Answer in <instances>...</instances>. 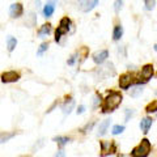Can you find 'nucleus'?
Returning <instances> with one entry per match:
<instances>
[{"mask_svg": "<svg viewBox=\"0 0 157 157\" xmlns=\"http://www.w3.org/2000/svg\"><path fill=\"white\" fill-rule=\"evenodd\" d=\"M122 101H123V96H122L121 92H110L109 94L106 96V98L104 100L101 105V110L102 113H113L114 110H117L119 105L122 104Z\"/></svg>", "mask_w": 157, "mask_h": 157, "instance_id": "obj_1", "label": "nucleus"}, {"mask_svg": "<svg viewBox=\"0 0 157 157\" xmlns=\"http://www.w3.org/2000/svg\"><path fill=\"white\" fill-rule=\"evenodd\" d=\"M73 32H75V26H73L72 20L68 16H64L63 18H60V21H59V26L56 28V30H55V42L60 43L63 37L67 36L68 33L72 34Z\"/></svg>", "mask_w": 157, "mask_h": 157, "instance_id": "obj_2", "label": "nucleus"}, {"mask_svg": "<svg viewBox=\"0 0 157 157\" xmlns=\"http://www.w3.org/2000/svg\"><path fill=\"white\" fill-rule=\"evenodd\" d=\"M152 151V144L148 139H143L134 149L131 151L132 157H148Z\"/></svg>", "mask_w": 157, "mask_h": 157, "instance_id": "obj_3", "label": "nucleus"}, {"mask_svg": "<svg viewBox=\"0 0 157 157\" xmlns=\"http://www.w3.org/2000/svg\"><path fill=\"white\" fill-rule=\"evenodd\" d=\"M100 156L101 157H107L110 155H114L117 152V144L115 141H107L102 140L100 141Z\"/></svg>", "mask_w": 157, "mask_h": 157, "instance_id": "obj_4", "label": "nucleus"}, {"mask_svg": "<svg viewBox=\"0 0 157 157\" xmlns=\"http://www.w3.org/2000/svg\"><path fill=\"white\" fill-rule=\"evenodd\" d=\"M152 76H153V66L152 64H145L141 68V72L139 75V78L136 80L137 84H145V82H148Z\"/></svg>", "mask_w": 157, "mask_h": 157, "instance_id": "obj_5", "label": "nucleus"}, {"mask_svg": "<svg viewBox=\"0 0 157 157\" xmlns=\"http://www.w3.org/2000/svg\"><path fill=\"white\" fill-rule=\"evenodd\" d=\"M98 3H100V0H77L76 2L78 11H81L84 13L92 12L98 6Z\"/></svg>", "mask_w": 157, "mask_h": 157, "instance_id": "obj_6", "label": "nucleus"}, {"mask_svg": "<svg viewBox=\"0 0 157 157\" xmlns=\"http://www.w3.org/2000/svg\"><path fill=\"white\" fill-rule=\"evenodd\" d=\"M136 82L135 80V76L130 72H126V73H122L121 77H119V88L121 89H128L131 85H134Z\"/></svg>", "mask_w": 157, "mask_h": 157, "instance_id": "obj_7", "label": "nucleus"}, {"mask_svg": "<svg viewBox=\"0 0 157 157\" xmlns=\"http://www.w3.org/2000/svg\"><path fill=\"white\" fill-rule=\"evenodd\" d=\"M0 78L4 84H9V82H16L21 78V75L17 71H6L0 75Z\"/></svg>", "mask_w": 157, "mask_h": 157, "instance_id": "obj_8", "label": "nucleus"}, {"mask_svg": "<svg viewBox=\"0 0 157 157\" xmlns=\"http://www.w3.org/2000/svg\"><path fill=\"white\" fill-rule=\"evenodd\" d=\"M24 16V6L21 3H13L9 6V17L11 18H20Z\"/></svg>", "mask_w": 157, "mask_h": 157, "instance_id": "obj_9", "label": "nucleus"}, {"mask_svg": "<svg viewBox=\"0 0 157 157\" xmlns=\"http://www.w3.org/2000/svg\"><path fill=\"white\" fill-rule=\"evenodd\" d=\"M107 58H109V51H107V50H100V51H96V52L92 55L93 62H94L96 64H98V66L104 64V63L107 60Z\"/></svg>", "mask_w": 157, "mask_h": 157, "instance_id": "obj_10", "label": "nucleus"}, {"mask_svg": "<svg viewBox=\"0 0 157 157\" xmlns=\"http://www.w3.org/2000/svg\"><path fill=\"white\" fill-rule=\"evenodd\" d=\"M55 8H56V4L54 3L52 0H47L46 4H45V6H43V8H42V14H43V17H45V18L52 17L54 12H55Z\"/></svg>", "mask_w": 157, "mask_h": 157, "instance_id": "obj_11", "label": "nucleus"}, {"mask_svg": "<svg viewBox=\"0 0 157 157\" xmlns=\"http://www.w3.org/2000/svg\"><path fill=\"white\" fill-rule=\"evenodd\" d=\"M51 32H52V25H51V24H50V22L43 24V25L38 29V37H39V38H45V37H47Z\"/></svg>", "mask_w": 157, "mask_h": 157, "instance_id": "obj_12", "label": "nucleus"}, {"mask_svg": "<svg viewBox=\"0 0 157 157\" xmlns=\"http://www.w3.org/2000/svg\"><path fill=\"white\" fill-rule=\"evenodd\" d=\"M110 124H111V119H110V118H107V119H105L104 122H101L100 126H98V132H97V135H98V136H104L106 132H107V130H109Z\"/></svg>", "mask_w": 157, "mask_h": 157, "instance_id": "obj_13", "label": "nucleus"}, {"mask_svg": "<svg viewBox=\"0 0 157 157\" xmlns=\"http://www.w3.org/2000/svg\"><path fill=\"white\" fill-rule=\"evenodd\" d=\"M75 107V100H73L72 97H67V100H66V102L63 104V106H62V110H63V113L67 115V114H70V113L72 111V109Z\"/></svg>", "mask_w": 157, "mask_h": 157, "instance_id": "obj_14", "label": "nucleus"}, {"mask_svg": "<svg viewBox=\"0 0 157 157\" xmlns=\"http://www.w3.org/2000/svg\"><path fill=\"white\" fill-rule=\"evenodd\" d=\"M122 37H123V26H122V24H115L114 29H113V39L121 41Z\"/></svg>", "mask_w": 157, "mask_h": 157, "instance_id": "obj_15", "label": "nucleus"}, {"mask_svg": "<svg viewBox=\"0 0 157 157\" xmlns=\"http://www.w3.org/2000/svg\"><path fill=\"white\" fill-rule=\"evenodd\" d=\"M152 123H153V121H152V118H144V119H141L140 122V130L144 132V134H148L149 128L152 127Z\"/></svg>", "mask_w": 157, "mask_h": 157, "instance_id": "obj_16", "label": "nucleus"}, {"mask_svg": "<svg viewBox=\"0 0 157 157\" xmlns=\"http://www.w3.org/2000/svg\"><path fill=\"white\" fill-rule=\"evenodd\" d=\"M25 24H26L29 28L36 26V25H37V13L29 12V14L26 16V21H25Z\"/></svg>", "mask_w": 157, "mask_h": 157, "instance_id": "obj_17", "label": "nucleus"}, {"mask_svg": "<svg viewBox=\"0 0 157 157\" xmlns=\"http://www.w3.org/2000/svg\"><path fill=\"white\" fill-rule=\"evenodd\" d=\"M16 46H17V39L12 36H8L7 37V50L9 52H12L16 48Z\"/></svg>", "mask_w": 157, "mask_h": 157, "instance_id": "obj_18", "label": "nucleus"}, {"mask_svg": "<svg viewBox=\"0 0 157 157\" xmlns=\"http://www.w3.org/2000/svg\"><path fill=\"white\" fill-rule=\"evenodd\" d=\"M16 136V132H0V144L7 143L8 140H11L12 137Z\"/></svg>", "mask_w": 157, "mask_h": 157, "instance_id": "obj_19", "label": "nucleus"}, {"mask_svg": "<svg viewBox=\"0 0 157 157\" xmlns=\"http://www.w3.org/2000/svg\"><path fill=\"white\" fill-rule=\"evenodd\" d=\"M52 141H55V143H58V145L63 147V145H66L67 143H70L71 139L68 136H55L52 139Z\"/></svg>", "mask_w": 157, "mask_h": 157, "instance_id": "obj_20", "label": "nucleus"}, {"mask_svg": "<svg viewBox=\"0 0 157 157\" xmlns=\"http://www.w3.org/2000/svg\"><path fill=\"white\" fill-rule=\"evenodd\" d=\"M141 93H143V88L140 86V84H136V85L131 89L130 96H131L132 98H137L139 96H141Z\"/></svg>", "mask_w": 157, "mask_h": 157, "instance_id": "obj_21", "label": "nucleus"}, {"mask_svg": "<svg viewBox=\"0 0 157 157\" xmlns=\"http://www.w3.org/2000/svg\"><path fill=\"white\" fill-rule=\"evenodd\" d=\"M88 54H89V48L86 46H82L81 48H78V51H77V59L81 58V60H85L88 58Z\"/></svg>", "mask_w": 157, "mask_h": 157, "instance_id": "obj_22", "label": "nucleus"}, {"mask_svg": "<svg viewBox=\"0 0 157 157\" xmlns=\"http://www.w3.org/2000/svg\"><path fill=\"white\" fill-rule=\"evenodd\" d=\"M145 111L148 113V114H151V113H156L157 111V101L149 102V104L145 106Z\"/></svg>", "mask_w": 157, "mask_h": 157, "instance_id": "obj_23", "label": "nucleus"}, {"mask_svg": "<svg viewBox=\"0 0 157 157\" xmlns=\"http://www.w3.org/2000/svg\"><path fill=\"white\" fill-rule=\"evenodd\" d=\"M156 7V0H144V9L145 11H153Z\"/></svg>", "mask_w": 157, "mask_h": 157, "instance_id": "obj_24", "label": "nucleus"}, {"mask_svg": "<svg viewBox=\"0 0 157 157\" xmlns=\"http://www.w3.org/2000/svg\"><path fill=\"white\" fill-rule=\"evenodd\" d=\"M47 50H48V42H43V43H41V46L38 47L37 55H38V56H42Z\"/></svg>", "mask_w": 157, "mask_h": 157, "instance_id": "obj_25", "label": "nucleus"}, {"mask_svg": "<svg viewBox=\"0 0 157 157\" xmlns=\"http://www.w3.org/2000/svg\"><path fill=\"white\" fill-rule=\"evenodd\" d=\"M113 8H114V12L118 14L121 12V9L123 8V0H115L114 4H113Z\"/></svg>", "mask_w": 157, "mask_h": 157, "instance_id": "obj_26", "label": "nucleus"}, {"mask_svg": "<svg viewBox=\"0 0 157 157\" xmlns=\"http://www.w3.org/2000/svg\"><path fill=\"white\" fill-rule=\"evenodd\" d=\"M134 115H135V110L134 109H126L124 110V119H126V122H130L131 118Z\"/></svg>", "mask_w": 157, "mask_h": 157, "instance_id": "obj_27", "label": "nucleus"}, {"mask_svg": "<svg viewBox=\"0 0 157 157\" xmlns=\"http://www.w3.org/2000/svg\"><path fill=\"white\" fill-rule=\"evenodd\" d=\"M124 131V126H121V124H117L113 127V131H111V134L113 135H119L122 134V132Z\"/></svg>", "mask_w": 157, "mask_h": 157, "instance_id": "obj_28", "label": "nucleus"}, {"mask_svg": "<svg viewBox=\"0 0 157 157\" xmlns=\"http://www.w3.org/2000/svg\"><path fill=\"white\" fill-rule=\"evenodd\" d=\"M76 60H77V51L75 52V54H72V55L68 58V60H67V64L68 66H73L76 63Z\"/></svg>", "mask_w": 157, "mask_h": 157, "instance_id": "obj_29", "label": "nucleus"}, {"mask_svg": "<svg viewBox=\"0 0 157 157\" xmlns=\"http://www.w3.org/2000/svg\"><path fill=\"white\" fill-rule=\"evenodd\" d=\"M96 122H90V123H86L84 128H81V132H88V131H92L93 127H94Z\"/></svg>", "mask_w": 157, "mask_h": 157, "instance_id": "obj_30", "label": "nucleus"}, {"mask_svg": "<svg viewBox=\"0 0 157 157\" xmlns=\"http://www.w3.org/2000/svg\"><path fill=\"white\" fill-rule=\"evenodd\" d=\"M100 100H101V96L97 93L96 97H94V104H93V107H94V109L97 107V105H98V102H100Z\"/></svg>", "mask_w": 157, "mask_h": 157, "instance_id": "obj_31", "label": "nucleus"}, {"mask_svg": "<svg viewBox=\"0 0 157 157\" xmlns=\"http://www.w3.org/2000/svg\"><path fill=\"white\" fill-rule=\"evenodd\" d=\"M54 157H66V152L63 151V149H60V151H58V152H56Z\"/></svg>", "mask_w": 157, "mask_h": 157, "instance_id": "obj_32", "label": "nucleus"}, {"mask_svg": "<svg viewBox=\"0 0 157 157\" xmlns=\"http://www.w3.org/2000/svg\"><path fill=\"white\" fill-rule=\"evenodd\" d=\"M84 111H85V106H84V105H80V106L77 107V110H76L77 114H82Z\"/></svg>", "mask_w": 157, "mask_h": 157, "instance_id": "obj_33", "label": "nucleus"}, {"mask_svg": "<svg viewBox=\"0 0 157 157\" xmlns=\"http://www.w3.org/2000/svg\"><path fill=\"white\" fill-rule=\"evenodd\" d=\"M36 7H37V11H39V9L42 8V3H41V0H36Z\"/></svg>", "mask_w": 157, "mask_h": 157, "instance_id": "obj_34", "label": "nucleus"}, {"mask_svg": "<svg viewBox=\"0 0 157 157\" xmlns=\"http://www.w3.org/2000/svg\"><path fill=\"white\" fill-rule=\"evenodd\" d=\"M153 48H155V51H157V43L155 45V47H153Z\"/></svg>", "mask_w": 157, "mask_h": 157, "instance_id": "obj_35", "label": "nucleus"}, {"mask_svg": "<svg viewBox=\"0 0 157 157\" xmlns=\"http://www.w3.org/2000/svg\"><path fill=\"white\" fill-rule=\"evenodd\" d=\"M52 2H54V3H55V4H58V0H52Z\"/></svg>", "mask_w": 157, "mask_h": 157, "instance_id": "obj_36", "label": "nucleus"}, {"mask_svg": "<svg viewBox=\"0 0 157 157\" xmlns=\"http://www.w3.org/2000/svg\"><path fill=\"white\" fill-rule=\"evenodd\" d=\"M119 157H124V156H119Z\"/></svg>", "mask_w": 157, "mask_h": 157, "instance_id": "obj_37", "label": "nucleus"}]
</instances>
